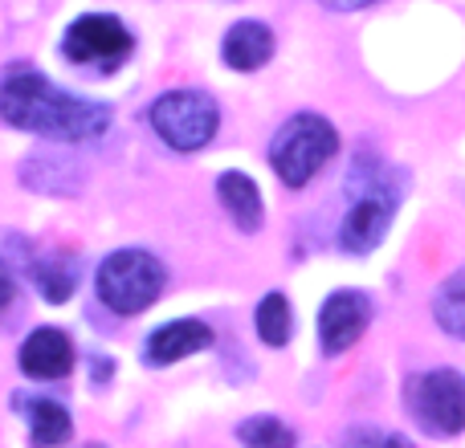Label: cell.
Segmentation results:
<instances>
[{
	"label": "cell",
	"mask_w": 465,
	"mask_h": 448,
	"mask_svg": "<svg viewBox=\"0 0 465 448\" xmlns=\"http://www.w3.org/2000/svg\"><path fill=\"white\" fill-rule=\"evenodd\" d=\"M0 119L8 127L33 131L62 143H86L106 135L111 127V106L78 98L70 90L54 86L37 70H8L0 78Z\"/></svg>",
	"instance_id": "1"
},
{
	"label": "cell",
	"mask_w": 465,
	"mask_h": 448,
	"mask_svg": "<svg viewBox=\"0 0 465 448\" xmlns=\"http://www.w3.org/2000/svg\"><path fill=\"white\" fill-rule=\"evenodd\" d=\"M347 196H351V209H347L343 224H339V248L355 257L371 253L384 240V232L392 229V217H396L392 171L376 155L360 151L351 171H347Z\"/></svg>",
	"instance_id": "2"
},
{
	"label": "cell",
	"mask_w": 465,
	"mask_h": 448,
	"mask_svg": "<svg viewBox=\"0 0 465 448\" xmlns=\"http://www.w3.org/2000/svg\"><path fill=\"white\" fill-rule=\"evenodd\" d=\"M339 151V135L322 114H294L286 127L273 135L270 163L286 188L311 184V176Z\"/></svg>",
	"instance_id": "3"
},
{
	"label": "cell",
	"mask_w": 465,
	"mask_h": 448,
	"mask_svg": "<svg viewBox=\"0 0 465 448\" xmlns=\"http://www.w3.org/2000/svg\"><path fill=\"white\" fill-rule=\"evenodd\" d=\"M163 265L143 248H119L98 269V297L114 314H143L163 294Z\"/></svg>",
	"instance_id": "4"
},
{
	"label": "cell",
	"mask_w": 465,
	"mask_h": 448,
	"mask_svg": "<svg viewBox=\"0 0 465 448\" xmlns=\"http://www.w3.org/2000/svg\"><path fill=\"white\" fill-rule=\"evenodd\" d=\"M152 127L172 151H201L221 127V111L201 90H172L152 102Z\"/></svg>",
	"instance_id": "5"
},
{
	"label": "cell",
	"mask_w": 465,
	"mask_h": 448,
	"mask_svg": "<svg viewBox=\"0 0 465 448\" xmlns=\"http://www.w3.org/2000/svg\"><path fill=\"white\" fill-rule=\"evenodd\" d=\"M409 408L417 424L433 436L465 433V375L453 367L425 371L409 384Z\"/></svg>",
	"instance_id": "6"
},
{
	"label": "cell",
	"mask_w": 465,
	"mask_h": 448,
	"mask_svg": "<svg viewBox=\"0 0 465 448\" xmlns=\"http://www.w3.org/2000/svg\"><path fill=\"white\" fill-rule=\"evenodd\" d=\"M131 33L119 16H106V13H90L78 16V21L65 29V45L62 54L70 57L74 65H98V70H114L123 57L131 54Z\"/></svg>",
	"instance_id": "7"
},
{
	"label": "cell",
	"mask_w": 465,
	"mask_h": 448,
	"mask_svg": "<svg viewBox=\"0 0 465 448\" xmlns=\"http://www.w3.org/2000/svg\"><path fill=\"white\" fill-rule=\"evenodd\" d=\"M371 322V302L368 294L360 289H339L322 302L319 314V338H322V351L327 355H343L347 346H355V338L368 330Z\"/></svg>",
	"instance_id": "8"
},
{
	"label": "cell",
	"mask_w": 465,
	"mask_h": 448,
	"mask_svg": "<svg viewBox=\"0 0 465 448\" xmlns=\"http://www.w3.org/2000/svg\"><path fill=\"white\" fill-rule=\"evenodd\" d=\"M70 367H74L70 335H62V330H54V326H41L25 338L21 371L29 379H62V375H70Z\"/></svg>",
	"instance_id": "9"
},
{
	"label": "cell",
	"mask_w": 465,
	"mask_h": 448,
	"mask_svg": "<svg viewBox=\"0 0 465 448\" xmlns=\"http://www.w3.org/2000/svg\"><path fill=\"white\" fill-rule=\"evenodd\" d=\"M213 346V326L201 318H176L168 326H160L147 338V363L152 367H168V363L184 359V355L209 351Z\"/></svg>",
	"instance_id": "10"
},
{
	"label": "cell",
	"mask_w": 465,
	"mask_h": 448,
	"mask_svg": "<svg viewBox=\"0 0 465 448\" xmlns=\"http://www.w3.org/2000/svg\"><path fill=\"white\" fill-rule=\"evenodd\" d=\"M221 54H225V65H232V70H241V73L262 70L273 57V33L265 29L262 21H237L225 33V49H221Z\"/></svg>",
	"instance_id": "11"
},
{
	"label": "cell",
	"mask_w": 465,
	"mask_h": 448,
	"mask_svg": "<svg viewBox=\"0 0 465 448\" xmlns=\"http://www.w3.org/2000/svg\"><path fill=\"white\" fill-rule=\"evenodd\" d=\"M217 196L241 232L262 229V192H257V184L245 171H225V176L217 180Z\"/></svg>",
	"instance_id": "12"
},
{
	"label": "cell",
	"mask_w": 465,
	"mask_h": 448,
	"mask_svg": "<svg viewBox=\"0 0 465 448\" xmlns=\"http://www.w3.org/2000/svg\"><path fill=\"white\" fill-rule=\"evenodd\" d=\"M29 278H33V286H37V294L57 306L78 289V261H74L70 253H45L29 265Z\"/></svg>",
	"instance_id": "13"
},
{
	"label": "cell",
	"mask_w": 465,
	"mask_h": 448,
	"mask_svg": "<svg viewBox=\"0 0 465 448\" xmlns=\"http://www.w3.org/2000/svg\"><path fill=\"white\" fill-rule=\"evenodd\" d=\"M21 408H25V416H29L33 444L37 448H57L70 441V433H74L70 412L57 400H21Z\"/></svg>",
	"instance_id": "14"
},
{
	"label": "cell",
	"mask_w": 465,
	"mask_h": 448,
	"mask_svg": "<svg viewBox=\"0 0 465 448\" xmlns=\"http://www.w3.org/2000/svg\"><path fill=\"white\" fill-rule=\"evenodd\" d=\"M65 176H82L65 155H37V160L25 163V188H37V192H57V196H70L78 192V180H65Z\"/></svg>",
	"instance_id": "15"
},
{
	"label": "cell",
	"mask_w": 465,
	"mask_h": 448,
	"mask_svg": "<svg viewBox=\"0 0 465 448\" xmlns=\"http://www.w3.org/2000/svg\"><path fill=\"white\" fill-rule=\"evenodd\" d=\"M433 318L453 338H465V269H458L433 297Z\"/></svg>",
	"instance_id": "16"
},
{
	"label": "cell",
	"mask_w": 465,
	"mask_h": 448,
	"mask_svg": "<svg viewBox=\"0 0 465 448\" xmlns=\"http://www.w3.org/2000/svg\"><path fill=\"white\" fill-rule=\"evenodd\" d=\"M290 326H294L290 302L282 294H265L262 302H257V335H262V343L265 346H286Z\"/></svg>",
	"instance_id": "17"
},
{
	"label": "cell",
	"mask_w": 465,
	"mask_h": 448,
	"mask_svg": "<svg viewBox=\"0 0 465 448\" xmlns=\"http://www.w3.org/2000/svg\"><path fill=\"white\" fill-rule=\"evenodd\" d=\"M245 448H294V433L278 416H253L237 428Z\"/></svg>",
	"instance_id": "18"
},
{
	"label": "cell",
	"mask_w": 465,
	"mask_h": 448,
	"mask_svg": "<svg viewBox=\"0 0 465 448\" xmlns=\"http://www.w3.org/2000/svg\"><path fill=\"white\" fill-rule=\"evenodd\" d=\"M16 297V281H13V269H8L5 261H0V310H8Z\"/></svg>",
	"instance_id": "19"
},
{
	"label": "cell",
	"mask_w": 465,
	"mask_h": 448,
	"mask_svg": "<svg viewBox=\"0 0 465 448\" xmlns=\"http://www.w3.org/2000/svg\"><path fill=\"white\" fill-rule=\"evenodd\" d=\"M322 8H331V13H355V8H368L376 5V0H319Z\"/></svg>",
	"instance_id": "20"
},
{
	"label": "cell",
	"mask_w": 465,
	"mask_h": 448,
	"mask_svg": "<svg viewBox=\"0 0 465 448\" xmlns=\"http://www.w3.org/2000/svg\"><path fill=\"white\" fill-rule=\"evenodd\" d=\"M384 444V436L376 433H351V441H347V448H380Z\"/></svg>",
	"instance_id": "21"
},
{
	"label": "cell",
	"mask_w": 465,
	"mask_h": 448,
	"mask_svg": "<svg viewBox=\"0 0 465 448\" xmlns=\"http://www.w3.org/2000/svg\"><path fill=\"white\" fill-rule=\"evenodd\" d=\"M111 367H114L111 359H98L94 355V384H106V379H111Z\"/></svg>",
	"instance_id": "22"
},
{
	"label": "cell",
	"mask_w": 465,
	"mask_h": 448,
	"mask_svg": "<svg viewBox=\"0 0 465 448\" xmlns=\"http://www.w3.org/2000/svg\"><path fill=\"white\" fill-rule=\"evenodd\" d=\"M380 448H412L409 441H404V436H384V444Z\"/></svg>",
	"instance_id": "23"
},
{
	"label": "cell",
	"mask_w": 465,
	"mask_h": 448,
	"mask_svg": "<svg viewBox=\"0 0 465 448\" xmlns=\"http://www.w3.org/2000/svg\"><path fill=\"white\" fill-rule=\"evenodd\" d=\"M86 448H103V444H86Z\"/></svg>",
	"instance_id": "24"
}]
</instances>
